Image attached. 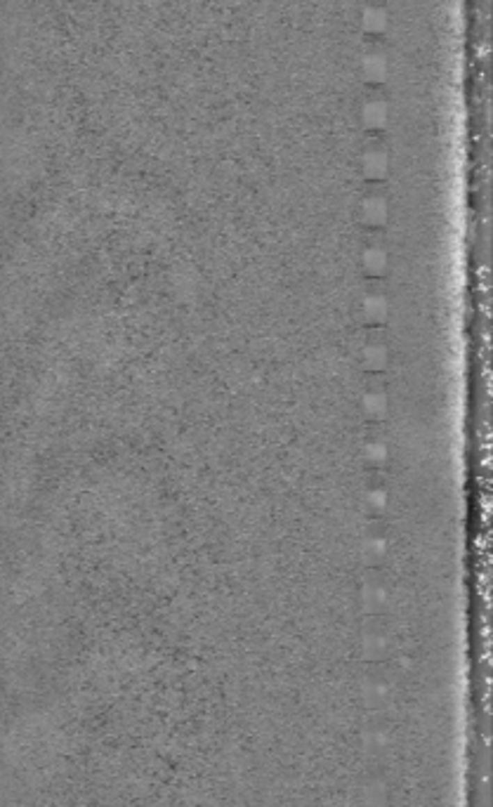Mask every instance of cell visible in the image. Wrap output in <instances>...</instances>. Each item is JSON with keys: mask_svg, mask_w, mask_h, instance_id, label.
<instances>
[{"mask_svg": "<svg viewBox=\"0 0 493 807\" xmlns=\"http://www.w3.org/2000/svg\"><path fill=\"white\" fill-rule=\"evenodd\" d=\"M366 168L370 175H382V170H385V156L378 154V151H373V154H368L366 159Z\"/></svg>", "mask_w": 493, "mask_h": 807, "instance_id": "obj_4", "label": "cell"}, {"mask_svg": "<svg viewBox=\"0 0 493 807\" xmlns=\"http://www.w3.org/2000/svg\"><path fill=\"white\" fill-rule=\"evenodd\" d=\"M363 123L368 127H382L387 123V107L382 104V102H368L366 107H363Z\"/></svg>", "mask_w": 493, "mask_h": 807, "instance_id": "obj_3", "label": "cell"}, {"mask_svg": "<svg viewBox=\"0 0 493 807\" xmlns=\"http://www.w3.org/2000/svg\"><path fill=\"white\" fill-rule=\"evenodd\" d=\"M363 29H366L368 33H382L387 29V15L382 8H366L363 10Z\"/></svg>", "mask_w": 493, "mask_h": 807, "instance_id": "obj_2", "label": "cell"}, {"mask_svg": "<svg viewBox=\"0 0 493 807\" xmlns=\"http://www.w3.org/2000/svg\"><path fill=\"white\" fill-rule=\"evenodd\" d=\"M361 69H363V78H366V81L382 83L387 78V59H385V54H380V52L368 54V57L363 59Z\"/></svg>", "mask_w": 493, "mask_h": 807, "instance_id": "obj_1", "label": "cell"}]
</instances>
